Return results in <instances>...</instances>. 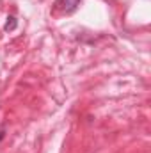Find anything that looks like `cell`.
<instances>
[{
  "label": "cell",
  "instance_id": "6da1fadb",
  "mask_svg": "<svg viewBox=\"0 0 151 153\" xmlns=\"http://www.w3.org/2000/svg\"><path fill=\"white\" fill-rule=\"evenodd\" d=\"M80 2L82 0H55V9L61 11V13L70 14V13L76 11V7L80 5Z\"/></svg>",
  "mask_w": 151,
  "mask_h": 153
},
{
  "label": "cell",
  "instance_id": "7a4b0ae2",
  "mask_svg": "<svg viewBox=\"0 0 151 153\" xmlns=\"http://www.w3.org/2000/svg\"><path fill=\"white\" fill-rule=\"evenodd\" d=\"M18 27V20L14 18V16H7V22H5V30L7 32H11V30H14Z\"/></svg>",
  "mask_w": 151,
  "mask_h": 153
},
{
  "label": "cell",
  "instance_id": "3957f363",
  "mask_svg": "<svg viewBox=\"0 0 151 153\" xmlns=\"http://www.w3.org/2000/svg\"><path fill=\"white\" fill-rule=\"evenodd\" d=\"M4 137H5V128H0V143H2Z\"/></svg>",
  "mask_w": 151,
  "mask_h": 153
}]
</instances>
